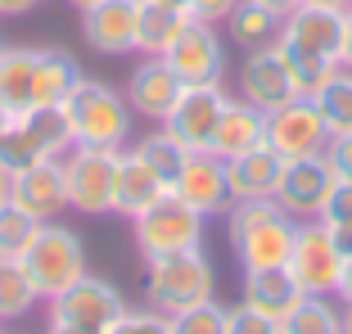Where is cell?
Instances as JSON below:
<instances>
[{"instance_id": "obj_33", "label": "cell", "mask_w": 352, "mask_h": 334, "mask_svg": "<svg viewBox=\"0 0 352 334\" xmlns=\"http://www.w3.org/2000/svg\"><path fill=\"white\" fill-rule=\"evenodd\" d=\"M45 149L36 145V140H32V131L28 126L19 122V118H14L10 126H5V131H0V163L10 167V172H23V167H36V163H45Z\"/></svg>"}, {"instance_id": "obj_19", "label": "cell", "mask_w": 352, "mask_h": 334, "mask_svg": "<svg viewBox=\"0 0 352 334\" xmlns=\"http://www.w3.org/2000/svg\"><path fill=\"white\" fill-rule=\"evenodd\" d=\"M285 158L271 145H258L239 158H226V186H230V203H249V199H276Z\"/></svg>"}, {"instance_id": "obj_20", "label": "cell", "mask_w": 352, "mask_h": 334, "mask_svg": "<svg viewBox=\"0 0 352 334\" xmlns=\"http://www.w3.org/2000/svg\"><path fill=\"white\" fill-rule=\"evenodd\" d=\"M267 145V113L258 104H249L244 95L230 100L226 95V109L217 118V131H212V154L217 158H239L249 149Z\"/></svg>"}, {"instance_id": "obj_44", "label": "cell", "mask_w": 352, "mask_h": 334, "mask_svg": "<svg viewBox=\"0 0 352 334\" xmlns=\"http://www.w3.org/2000/svg\"><path fill=\"white\" fill-rule=\"evenodd\" d=\"M334 298H343V303H352V253L343 258V276H339V289H334Z\"/></svg>"}, {"instance_id": "obj_46", "label": "cell", "mask_w": 352, "mask_h": 334, "mask_svg": "<svg viewBox=\"0 0 352 334\" xmlns=\"http://www.w3.org/2000/svg\"><path fill=\"white\" fill-rule=\"evenodd\" d=\"M262 5H267L271 14H280V19H285V14H294V10H298L302 0H262Z\"/></svg>"}, {"instance_id": "obj_42", "label": "cell", "mask_w": 352, "mask_h": 334, "mask_svg": "<svg viewBox=\"0 0 352 334\" xmlns=\"http://www.w3.org/2000/svg\"><path fill=\"white\" fill-rule=\"evenodd\" d=\"M330 226V235H334V244H339V253L348 258L352 253V221H325Z\"/></svg>"}, {"instance_id": "obj_24", "label": "cell", "mask_w": 352, "mask_h": 334, "mask_svg": "<svg viewBox=\"0 0 352 334\" xmlns=\"http://www.w3.org/2000/svg\"><path fill=\"white\" fill-rule=\"evenodd\" d=\"M163 194H167V181L158 177L140 154H135V145L122 149V167H118V208L113 212H122V217H140V212H145L149 203H158Z\"/></svg>"}, {"instance_id": "obj_10", "label": "cell", "mask_w": 352, "mask_h": 334, "mask_svg": "<svg viewBox=\"0 0 352 334\" xmlns=\"http://www.w3.org/2000/svg\"><path fill=\"white\" fill-rule=\"evenodd\" d=\"M334 167L325 163V154H311V158H285V172H280V186H276V203L289 212L294 221H307V217H321L325 199L334 190Z\"/></svg>"}, {"instance_id": "obj_18", "label": "cell", "mask_w": 352, "mask_h": 334, "mask_svg": "<svg viewBox=\"0 0 352 334\" xmlns=\"http://www.w3.org/2000/svg\"><path fill=\"white\" fill-rule=\"evenodd\" d=\"M82 41L109 59L135 54V0H95L82 10Z\"/></svg>"}, {"instance_id": "obj_6", "label": "cell", "mask_w": 352, "mask_h": 334, "mask_svg": "<svg viewBox=\"0 0 352 334\" xmlns=\"http://www.w3.org/2000/svg\"><path fill=\"white\" fill-rule=\"evenodd\" d=\"M204 226H208V217L199 208H190L176 190H167L158 203H149L140 217H131L140 258H167V253L204 249Z\"/></svg>"}, {"instance_id": "obj_8", "label": "cell", "mask_w": 352, "mask_h": 334, "mask_svg": "<svg viewBox=\"0 0 352 334\" xmlns=\"http://www.w3.org/2000/svg\"><path fill=\"white\" fill-rule=\"evenodd\" d=\"M325 140H330V126H325L321 109L311 104L307 95H298V100H289V104H280L267 113V145L280 158L325 154Z\"/></svg>"}, {"instance_id": "obj_49", "label": "cell", "mask_w": 352, "mask_h": 334, "mask_svg": "<svg viewBox=\"0 0 352 334\" xmlns=\"http://www.w3.org/2000/svg\"><path fill=\"white\" fill-rule=\"evenodd\" d=\"M10 122H14V109L5 104V100H0V131H5V126H10Z\"/></svg>"}, {"instance_id": "obj_9", "label": "cell", "mask_w": 352, "mask_h": 334, "mask_svg": "<svg viewBox=\"0 0 352 334\" xmlns=\"http://www.w3.org/2000/svg\"><path fill=\"white\" fill-rule=\"evenodd\" d=\"M163 59L172 63L181 86H221V77H226V50H221L217 23L190 19V27L176 36V45Z\"/></svg>"}, {"instance_id": "obj_35", "label": "cell", "mask_w": 352, "mask_h": 334, "mask_svg": "<svg viewBox=\"0 0 352 334\" xmlns=\"http://www.w3.org/2000/svg\"><path fill=\"white\" fill-rule=\"evenodd\" d=\"M172 334H226V307L217 298H208L199 307H186V312L167 316Z\"/></svg>"}, {"instance_id": "obj_41", "label": "cell", "mask_w": 352, "mask_h": 334, "mask_svg": "<svg viewBox=\"0 0 352 334\" xmlns=\"http://www.w3.org/2000/svg\"><path fill=\"white\" fill-rule=\"evenodd\" d=\"M45 334H100V330L77 325V321H59V316H45Z\"/></svg>"}, {"instance_id": "obj_12", "label": "cell", "mask_w": 352, "mask_h": 334, "mask_svg": "<svg viewBox=\"0 0 352 334\" xmlns=\"http://www.w3.org/2000/svg\"><path fill=\"white\" fill-rule=\"evenodd\" d=\"M343 23L348 10H325V5H298L280 23V41L294 50H307L316 59L343 63Z\"/></svg>"}, {"instance_id": "obj_50", "label": "cell", "mask_w": 352, "mask_h": 334, "mask_svg": "<svg viewBox=\"0 0 352 334\" xmlns=\"http://www.w3.org/2000/svg\"><path fill=\"white\" fill-rule=\"evenodd\" d=\"M339 334H352V303H343V330Z\"/></svg>"}, {"instance_id": "obj_5", "label": "cell", "mask_w": 352, "mask_h": 334, "mask_svg": "<svg viewBox=\"0 0 352 334\" xmlns=\"http://www.w3.org/2000/svg\"><path fill=\"white\" fill-rule=\"evenodd\" d=\"M59 163H63V190H68V208L73 212L104 217V212L118 208V167H122V149L73 145Z\"/></svg>"}, {"instance_id": "obj_39", "label": "cell", "mask_w": 352, "mask_h": 334, "mask_svg": "<svg viewBox=\"0 0 352 334\" xmlns=\"http://www.w3.org/2000/svg\"><path fill=\"white\" fill-rule=\"evenodd\" d=\"M321 221H352V181H334L330 199L321 208Z\"/></svg>"}, {"instance_id": "obj_22", "label": "cell", "mask_w": 352, "mask_h": 334, "mask_svg": "<svg viewBox=\"0 0 352 334\" xmlns=\"http://www.w3.org/2000/svg\"><path fill=\"white\" fill-rule=\"evenodd\" d=\"M190 27V10L163 0H135V54H167Z\"/></svg>"}, {"instance_id": "obj_28", "label": "cell", "mask_w": 352, "mask_h": 334, "mask_svg": "<svg viewBox=\"0 0 352 334\" xmlns=\"http://www.w3.org/2000/svg\"><path fill=\"white\" fill-rule=\"evenodd\" d=\"M343 307H334V293H302L298 307L285 316V334H339Z\"/></svg>"}, {"instance_id": "obj_15", "label": "cell", "mask_w": 352, "mask_h": 334, "mask_svg": "<svg viewBox=\"0 0 352 334\" xmlns=\"http://www.w3.org/2000/svg\"><path fill=\"white\" fill-rule=\"evenodd\" d=\"M181 77L172 73V63L163 59V54H140V63H135L131 82H126V104H131V113L149 118V122H163L167 113L176 109V100H181Z\"/></svg>"}, {"instance_id": "obj_26", "label": "cell", "mask_w": 352, "mask_h": 334, "mask_svg": "<svg viewBox=\"0 0 352 334\" xmlns=\"http://www.w3.org/2000/svg\"><path fill=\"white\" fill-rule=\"evenodd\" d=\"M32 73H36V45H0V100L14 113L32 109Z\"/></svg>"}, {"instance_id": "obj_45", "label": "cell", "mask_w": 352, "mask_h": 334, "mask_svg": "<svg viewBox=\"0 0 352 334\" xmlns=\"http://www.w3.org/2000/svg\"><path fill=\"white\" fill-rule=\"evenodd\" d=\"M343 68H352V5H348V23H343Z\"/></svg>"}, {"instance_id": "obj_16", "label": "cell", "mask_w": 352, "mask_h": 334, "mask_svg": "<svg viewBox=\"0 0 352 334\" xmlns=\"http://www.w3.org/2000/svg\"><path fill=\"white\" fill-rule=\"evenodd\" d=\"M176 194L186 199L190 208H199L204 217H217L230 208V186H226V158H217L212 149H190L186 167L176 177Z\"/></svg>"}, {"instance_id": "obj_34", "label": "cell", "mask_w": 352, "mask_h": 334, "mask_svg": "<svg viewBox=\"0 0 352 334\" xmlns=\"http://www.w3.org/2000/svg\"><path fill=\"white\" fill-rule=\"evenodd\" d=\"M36 230H41V221L32 217V212L5 203V208H0V258H23L28 244L36 240Z\"/></svg>"}, {"instance_id": "obj_29", "label": "cell", "mask_w": 352, "mask_h": 334, "mask_svg": "<svg viewBox=\"0 0 352 334\" xmlns=\"http://www.w3.org/2000/svg\"><path fill=\"white\" fill-rule=\"evenodd\" d=\"M36 303H41V293L28 280L23 262L0 258V321H19V316H28Z\"/></svg>"}, {"instance_id": "obj_1", "label": "cell", "mask_w": 352, "mask_h": 334, "mask_svg": "<svg viewBox=\"0 0 352 334\" xmlns=\"http://www.w3.org/2000/svg\"><path fill=\"white\" fill-rule=\"evenodd\" d=\"M294 230H298V221L280 208L276 199H249V203L226 208V240L235 249L239 271L285 267L294 253Z\"/></svg>"}, {"instance_id": "obj_37", "label": "cell", "mask_w": 352, "mask_h": 334, "mask_svg": "<svg viewBox=\"0 0 352 334\" xmlns=\"http://www.w3.org/2000/svg\"><path fill=\"white\" fill-rule=\"evenodd\" d=\"M104 334H172V325H167V316H158V312H140V307H126L122 316H118L113 325Z\"/></svg>"}, {"instance_id": "obj_4", "label": "cell", "mask_w": 352, "mask_h": 334, "mask_svg": "<svg viewBox=\"0 0 352 334\" xmlns=\"http://www.w3.org/2000/svg\"><path fill=\"white\" fill-rule=\"evenodd\" d=\"M23 271H28V280L36 285V293H41V303H50L54 293H63L73 280H82L91 267H86V244L77 230L59 226V221H41V230H36V240L28 244V253H23Z\"/></svg>"}, {"instance_id": "obj_32", "label": "cell", "mask_w": 352, "mask_h": 334, "mask_svg": "<svg viewBox=\"0 0 352 334\" xmlns=\"http://www.w3.org/2000/svg\"><path fill=\"white\" fill-rule=\"evenodd\" d=\"M135 154L145 158V163L154 167L158 177L167 181V190H172L176 177H181V167H186V154H190V149L181 145L176 136H167V131H154V136H145L140 145H135Z\"/></svg>"}, {"instance_id": "obj_47", "label": "cell", "mask_w": 352, "mask_h": 334, "mask_svg": "<svg viewBox=\"0 0 352 334\" xmlns=\"http://www.w3.org/2000/svg\"><path fill=\"white\" fill-rule=\"evenodd\" d=\"M5 203H10V167L0 163V208H5Z\"/></svg>"}, {"instance_id": "obj_3", "label": "cell", "mask_w": 352, "mask_h": 334, "mask_svg": "<svg viewBox=\"0 0 352 334\" xmlns=\"http://www.w3.org/2000/svg\"><path fill=\"white\" fill-rule=\"evenodd\" d=\"M68 118H73V136L77 145H95V149H126L131 140L135 113L126 104V95L113 91L109 82H95V77H82L77 91L63 100Z\"/></svg>"}, {"instance_id": "obj_36", "label": "cell", "mask_w": 352, "mask_h": 334, "mask_svg": "<svg viewBox=\"0 0 352 334\" xmlns=\"http://www.w3.org/2000/svg\"><path fill=\"white\" fill-rule=\"evenodd\" d=\"M226 334H285V321H276V316L258 312L239 298L235 307H226Z\"/></svg>"}, {"instance_id": "obj_38", "label": "cell", "mask_w": 352, "mask_h": 334, "mask_svg": "<svg viewBox=\"0 0 352 334\" xmlns=\"http://www.w3.org/2000/svg\"><path fill=\"white\" fill-rule=\"evenodd\" d=\"M325 163L334 167L339 181H352V131H339L325 140Z\"/></svg>"}, {"instance_id": "obj_30", "label": "cell", "mask_w": 352, "mask_h": 334, "mask_svg": "<svg viewBox=\"0 0 352 334\" xmlns=\"http://www.w3.org/2000/svg\"><path fill=\"white\" fill-rule=\"evenodd\" d=\"M311 104L321 109L325 126H330V136L339 131H352V68H339L321 91L311 95Z\"/></svg>"}, {"instance_id": "obj_23", "label": "cell", "mask_w": 352, "mask_h": 334, "mask_svg": "<svg viewBox=\"0 0 352 334\" xmlns=\"http://www.w3.org/2000/svg\"><path fill=\"white\" fill-rule=\"evenodd\" d=\"M82 63L68 50H50V45H36V73H32V109L36 104H63L68 95L82 82Z\"/></svg>"}, {"instance_id": "obj_48", "label": "cell", "mask_w": 352, "mask_h": 334, "mask_svg": "<svg viewBox=\"0 0 352 334\" xmlns=\"http://www.w3.org/2000/svg\"><path fill=\"white\" fill-rule=\"evenodd\" d=\"M302 5H325V10H348L352 0H302Z\"/></svg>"}, {"instance_id": "obj_27", "label": "cell", "mask_w": 352, "mask_h": 334, "mask_svg": "<svg viewBox=\"0 0 352 334\" xmlns=\"http://www.w3.org/2000/svg\"><path fill=\"white\" fill-rule=\"evenodd\" d=\"M280 14H271L262 0H239L235 10H230L226 27H230V41L244 45V50H262V45H271L280 36Z\"/></svg>"}, {"instance_id": "obj_25", "label": "cell", "mask_w": 352, "mask_h": 334, "mask_svg": "<svg viewBox=\"0 0 352 334\" xmlns=\"http://www.w3.org/2000/svg\"><path fill=\"white\" fill-rule=\"evenodd\" d=\"M14 118L28 126L32 140H36L50 158H63L68 149L77 145L73 118H68V109H63V104H36V109H23V113H14Z\"/></svg>"}, {"instance_id": "obj_14", "label": "cell", "mask_w": 352, "mask_h": 334, "mask_svg": "<svg viewBox=\"0 0 352 334\" xmlns=\"http://www.w3.org/2000/svg\"><path fill=\"white\" fill-rule=\"evenodd\" d=\"M239 95H244L249 104H258L262 113L298 100V86H294L289 68H285V59H280L276 41L262 45V50H249V59L239 63Z\"/></svg>"}, {"instance_id": "obj_43", "label": "cell", "mask_w": 352, "mask_h": 334, "mask_svg": "<svg viewBox=\"0 0 352 334\" xmlns=\"http://www.w3.org/2000/svg\"><path fill=\"white\" fill-rule=\"evenodd\" d=\"M41 5V0H0V19H23Z\"/></svg>"}, {"instance_id": "obj_51", "label": "cell", "mask_w": 352, "mask_h": 334, "mask_svg": "<svg viewBox=\"0 0 352 334\" xmlns=\"http://www.w3.org/2000/svg\"><path fill=\"white\" fill-rule=\"evenodd\" d=\"M68 5H73V10H91L95 0H68Z\"/></svg>"}, {"instance_id": "obj_2", "label": "cell", "mask_w": 352, "mask_h": 334, "mask_svg": "<svg viewBox=\"0 0 352 334\" xmlns=\"http://www.w3.org/2000/svg\"><path fill=\"white\" fill-rule=\"evenodd\" d=\"M217 298V276L204 249L167 253V258H145V307L158 316H176L186 307H199Z\"/></svg>"}, {"instance_id": "obj_13", "label": "cell", "mask_w": 352, "mask_h": 334, "mask_svg": "<svg viewBox=\"0 0 352 334\" xmlns=\"http://www.w3.org/2000/svg\"><path fill=\"white\" fill-rule=\"evenodd\" d=\"M226 109V91L221 86H186L176 109L163 118V131L176 136L186 149H212V131Z\"/></svg>"}, {"instance_id": "obj_52", "label": "cell", "mask_w": 352, "mask_h": 334, "mask_svg": "<svg viewBox=\"0 0 352 334\" xmlns=\"http://www.w3.org/2000/svg\"><path fill=\"white\" fill-rule=\"evenodd\" d=\"M163 5H181V10H186V0H163Z\"/></svg>"}, {"instance_id": "obj_17", "label": "cell", "mask_w": 352, "mask_h": 334, "mask_svg": "<svg viewBox=\"0 0 352 334\" xmlns=\"http://www.w3.org/2000/svg\"><path fill=\"white\" fill-rule=\"evenodd\" d=\"M10 203L23 212H32L36 221H54L68 208V190H63V163L45 158L36 167L10 172Z\"/></svg>"}, {"instance_id": "obj_31", "label": "cell", "mask_w": 352, "mask_h": 334, "mask_svg": "<svg viewBox=\"0 0 352 334\" xmlns=\"http://www.w3.org/2000/svg\"><path fill=\"white\" fill-rule=\"evenodd\" d=\"M276 50H280V59H285V68H289V77H294V86H298V95H307V100L343 68V63L316 59V54H307V50H294V45H285L280 36H276Z\"/></svg>"}, {"instance_id": "obj_40", "label": "cell", "mask_w": 352, "mask_h": 334, "mask_svg": "<svg viewBox=\"0 0 352 334\" xmlns=\"http://www.w3.org/2000/svg\"><path fill=\"white\" fill-rule=\"evenodd\" d=\"M235 5L239 0H186L190 19H199V23H226Z\"/></svg>"}, {"instance_id": "obj_11", "label": "cell", "mask_w": 352, "mask_h": 334, "mask_svg": "<svg viewBox=\"0 0 352 334\" xmlns=\"http://www.w3.org/2000/svg\"><path fill=\"white\" fill-rule=\"evenodd\" d=\"M122 312H126V298L118 293V285H109L104 276H95V271H86L82 280H73L63 293L50 298V316L91 325V330H100V334L109 330Z\"/></svg>"}, {"instance_id": "obj_21", "label": "cell", "mask_w": 352, "mask_h": 334, "mask_svg": "<svg viewBox=\"0 0 352 334\" xmlns=\"http://www.w3.org/2000/svg\"><path fill=\"white\" fill-rule=\"evenodd\" d=\"M239 298L249 307H258V312L285 321V316L298 307L302 285L294 280L289 262H285V267H253V271H244V293H239Z\"/></svg>"}, {"instance_id": "obj_7", "label": "cell", "mask_w": 352, "mask_h": 334, "mask_svg": "<svg viewBox=\"0 0 352 334\" xmlns=\"http://www.w3.org/2000/svg\"><path fill=\"white\" fill-rule=\"evenodd\" d=\"M289 271L302 285V293H334L343 276V253L334 244L330 226L321 217L298 221L294 230V253H289Z\"/></svg>"}]
</instances>
